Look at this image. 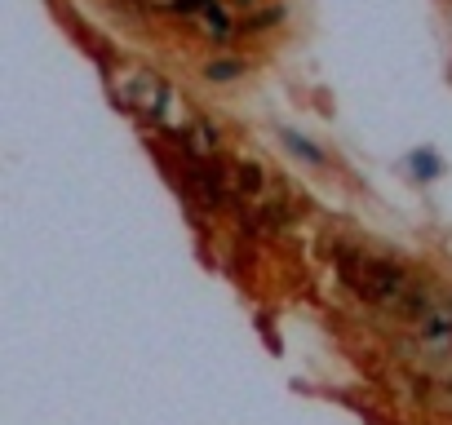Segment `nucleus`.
Instances as JSON below:
<instances>
[{
    "label": "nucleus",
    "instance_id": "4",
    "mask_svg": "<svg viewBox=\"0 0 452 425\" xmlns=\"http://www.w3.org/2000/svg\"><path fill=\"white\" fill-rule=\"evenodd\" d=\"M244 71H249V62H244V58H209L200 75L209 84H231V80H240Z\"/></svg>",
    "mask_w": 452,
    "mask_h": 425
},
{
    "label": "nucleus",
    "instance_id": "2",
    "mask_svg": "<svg viewBox=\"0 0 452 425\" xmlns=\"http://www.w3.org/2000/svg\"><path fill=\"white\" fill-rule=\"evenodd\" d=\"M266 168L258 164V159H240V164L231 168V191H235V204L240 200H262L266 195Z\"/></svg>",
    "mask_w": 452,
    "mask_h": 425
},
{
    "label": "nucleus",
    "instance_id": "3",
    "mask_svg": "<svg viewBox=\"0 0 452 425\" xmlns=\"http://www.w3.org/2000/svg\"><path fill=\"white\" fill-rule=\"evenodd\" d=\"M200 27L209 31V40H218V44H226V40L235 36V18L226 14L222 5H209V9H204V14H200Z\"/></svg>",
    "mask_w": 452,
    "mask_h": 425
},
{
    "label": "nucleus",
    "instance_id": "6",
    "mask_svg": "<svg viewBox=\"0 0 452 425\" xmlns=\"http://www.w3.org/2000/svg\"><path fill=\"white\" fill-rule=\"evenodd\" d=\"M275 23H284V5H271V9H262V14H253L249 23H244V31L258 36V31H271Z\"/></svg>",
    "mask_w": 452,
    "mask_h": 425
},
{
    "label": "nucleus",
    "instance_id": "5",
    "mask_svg": "<svg viewBox=\"0 0 452 425\" xmlns=\"http://www.w3.org/2000/svg\"><path fill=\"white\" fill-rule=\"evenodd\" d=\"M279 138H284V146L293 151L297 159H306L310 168H324V164H328V155H324V151H319V146H315V142H310V138H301L297 129H284V133H279Z\"/></svg>",
    "mask_w": 452,
    "mask_h": 425
},
{
    "label": "nucleus",
    "instance_id": "9",
    "mask_svg": "<svg viewBox=\"0 0 452 425\" xmlns=\"http://www.w3.org/2000/svg\"><path fill=\"white\" fill-rule=\"evenodd\" d=\"M262 0H231V9H258Z\"/></svg>",
    "mask_w": 452,
    "mask_h": 425
},
{
    "label": "nucleus",
    "instance_id": "7",
    "mask_svg": "<svg viewBox=\"0 0 452 425\" xmlns=\"http://www.w3.org/2000/svg\"><path fill=\"white\" fill-rule=\"evenodd\" d=\"M408 164H412V168L421 173V182H426L430 173H439V159L430 155V151H412V155H408Z\"/></svg>",
    "mask_w": 452,
    "mask_h": 425
},
{
    "label": "nucleus",
    "instance_id": "1",
    "mask_svg": "<svg viewBox=\"0 0 452 425\" xmlns=\"http://www.w3.org/2000/svg\"><path fill=\"white\" fill-rule=\"evenodd\" d=\"M333 261H337V275H342L346 288L360 292V297L377 310H390V315H399L403 301L417 288V283L408 279V270H403V261H394V257H364L351 244H342V248L333 253Z\"/></svg>",
    "mask_w": 452,
    "mask_h": 425
},
{
    "label": "nucleus",
    "instance_id": "8",
    "mask_svg": "<svg viewBox=\"0 0 452 425\" xmlns=\"http://www.w3.org/2000/svg\"><path fill=\"white\" fill-rule=\"evenodd\" d=\"M209 5H218V0H173V5H168V14H177V18H191V14H204Z\"/></svg>",
    "mask_w": 452,
    "mask_h": 425
},
{
    "label": "nucleus",
    "instance_id": "10",
    "mask_svg": "<svg viewBox=\"0 0 452 425\" xmlns=\"http://www.w3.org/2000/svg\"><path fill=\"white\" fill-rule=\"evenodd\" d=\"M444 306H448V310H452V292H448V297H444Z\"/></svg>",
    "mask_w": 452,
    "mask_h": 425
}]
</instances>
